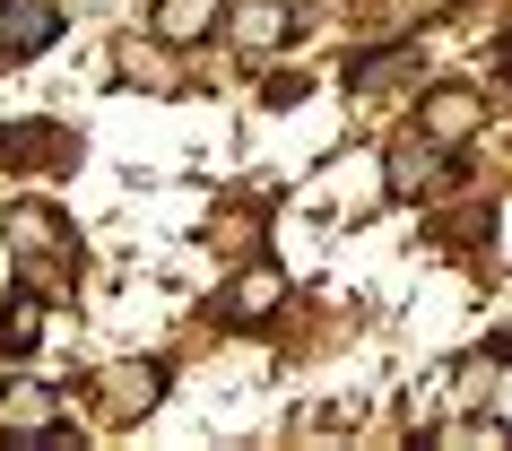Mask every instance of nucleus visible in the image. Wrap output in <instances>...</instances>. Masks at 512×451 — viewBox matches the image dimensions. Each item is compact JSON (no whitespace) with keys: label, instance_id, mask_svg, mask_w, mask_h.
Wrapping results in <instances>:
<instances>
[{"label":"nucleus","instance_id":"8","mask_svg":"<svg viewBox=\"0 0 512 451\" xmlns=\"http://www.w3.org/2000/svg\"><path fill=\"white\" fill-rule=\"evenodd\" d=\"M278 304H287V269H243L235 287H226V321L235 330H261V321H278Z\"/></svg>","mask_w":512,"mask_h":451},{"label":"nucleus","instance_id":"12","mask_svg":"<svg viewBox=\"0 0 512 451\" xmlns=\"http://www.w3.org/2000/svg\"><path fill=\"white\" fill-rule=\"evenodd\" d=\"M495 70H504V96H512V35L495 44Z\"/></svg>","mask_w":512,"mask_h":451},{"label":"nucleus","instance_id":"10","mask_svg":"<svg viewBox=\"0 0 512 451\" xmlns=\"http://www.w3.org/2000/svg\"><path fill=\"white\" fill-rule=\"evenodd\" d=\"M35 339H44V304H35V295H9V313H0V347H9V356H35Z\"/></svg>","mask_w":512,"mask_h":451},{"label":"nucleus","instance_id":"2","mask_svg":"<svg viewBox=\"0 0 512 451\" xmlns=\"http://www.w3.org/2000/svg\"><path fill=\"white\" fill-rule=\"evenodd\" d=\"M443 183H452V148L426 139L417 122L391 131V148H382V191H391V200H434Z\"/></svg>","mask_w":512,"mask_h":451},{"label":"nucleus","instance_id":"4","mask_svg":"<svg viewBox=\"0 0 512 451\" xmlns=\"http://www.w3.org/2000/svg\"><path fill=\"white\" fill-rule=\"evenodd\" d=\"M217 27L235 35V53H252V61H261V53H278L287 35H304L287 0H217Z\"/></svg>","mask_w":512,"mask_h":451},{"label":"nucleus","instance_id":"9","mask_svg":"<svg viewBox=\"0 0 512 451\" xmlns=\"http://www.w3.org/2000/svg\"><path fill=\"white\" fill-rule=\"evenodd\" d=\"M148 35L165 53H183L200 35H217V0H148Z\"/></svg>","mask_w":512,"mask_h":451},{"label":"nucleus","instance_id":"7","mask_svg":"<svg viewBox=\"0 0 512 451\" xmlns=\"http://www.w3.org/2000/svg\"><path fill=\"white\" fill-rule=\"evenodd\" d=\"M61 44V9L53 0H9L0 9V61H35Z\"/></svg>","mask_w":512,"mask_h":451},{"label":"nucleus","instance_id":"11","mask_svg":"<svg viewBox=\"0 0 512 451\" xmlns=\"http://www.w3.org/2000/svg\"><path fill=\"white\" fill-rule=\"evenodd\" d=\"M122 79H148V87H174V61H165V44L148 35V44H122Z\"/></svg>","mask_w":512,"mask_h":451},{"label":"nucleus","instance_id":"1","mask_svg":"<svg viewBox=\"0 0 512 451\" xmlns=\"http://www.w3.org/2000/svg\"><path fill=\"white\" fill-rule=\"evenodd\" d=\"M0 235H9V261L27 269L35 287H70L79 252H70V217H61V209H44V200H18Z\"/></svg>","mask_w":512,"mask_h":451},{"label":"nucleus","instance_id":"6","mask_svg":"<svg viewBox=\"0 0 512 451\" xmlns=\"http://www.w3.org/2000/svg\"><path fill=\"white\" fill-rule=\"evenodd\" d=\"M417 70H426V53L417 44H374V53H348V96H391V87H417Z\"/></svg>","mask_w":512,"mask_h":451},{"label":"nucleus","instance_id":"3","mask_svg":"<svg viewBox=\"0 0 512 451\" xmlns=\"http://www.w3.org/2000/svg\"><path fill=\"white\" fill-rule=\"evenodd\" d=\"M478 122H486V96H478L469 79H443V87H426V96H417V131L443 139V148H469V139H478Z\"/></svg>","mask_w":512,"mask_h":451},{"label":"nucleus","instance_id":"5","mask_svg":"<svg viewBox=\"0 0 512 451\" xmlns=\"http://www.w3.org/2000/svg\"><path fill=\"white\" fill-rule=\"evenodd\" d=\"M0 157L27 165V174H70L79 165V131H61V122H9L0 131Z\"/></svg>","mask_w":512,"mask_h":451}]
</instances>
